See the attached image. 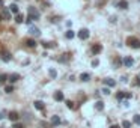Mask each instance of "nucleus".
I'll list each match as a JSON object with an SVG mask.
<instances>
[{
	"label": "nucleus",
	"instance_id": "obj_16",
	"mask_svg": "<svg viewBox=\"0 0 140 128\" xmlns=\"http://www.w3.org/2000/svg\"><path fill=\"white\" fill-rule=\"evenodd\" d=\"M9 11L14 12V14H18V6H17V3H12V5L9 6Z\"/></svg>",
	"mask_w": 140,
	"mask_h": 128
},
{
	"label": "nucleus",
	"instance_id": "obj_5",
	"mask_svg": "<svg viewBox=\"0 0 140 128\" xmlns=\"http://www.w3.org/2000/svg\"><path fill=\"white\" fill-rule=\"evenodd\" d=\"M29 33L33 36H41V30L38 27H35V26H29Z\"/></svg>",
	"mask_w": 140,
	"mask_h": 128
},
{
	"label": "nucleus",
	"instance_id": "obj_12",
	"mask_svg": "<svg viewBox=\"0 0 140 128\" xmlns=\"http://www.w3.org/2000/svg\"><path fill=\"white\" fill-rule=\"evenodd\" d=\"M8 79H9V81H11V83H15L17 80H20V75H18V74H12V75L8 77Z\"/></svg>",
	"mask_w": 140,
	"mask_h": 128
},
{
	"label": "nucleus",
	"instance_id": "obj_32",
	"mask_svg": "<svg viewBox=\"0 0 140 128\" xmlns=\"http://www.w3.org/2000/svg\"><path fill=\"white\" fill-rule=\"evenodd\" d=\"M12 128H24V127H23V125H21V124H15V125H14V127H12Z\"/></svg>",
	"mask_w": 140,
	"mask_h": 128
},
{
	"label": "nucleus",
	"instance_id": "obj_34",
	"mask_svg": "<svg viewBox=\"0 0 140 128\" xmlns=\"http://www.w3.org/2000/svg\"><path fill=\"white\" fill-rule=\"evenodd\" d=\"M110 128H119V125H111Z\"/></svg>",
	"mask_w": 140,
	"mask_h": 128
},
{
	"label": "nucleus",
	"instance_id": "obj_24",
	"mask_svg": "<svg viewBox=\"0 0 140 128\" xmlns=\"http://www.w3.org/2000/svg\"><path fill=\"white\" fill-rule=\"evenodd\" d=\"M48 74H50V77H53V79H56V77H57L56 69H50V71H48Z\"/></svg>",
	"mask_w": 140,
	"mask_h": 128
},
{
	"label": "nucleus",
	"instance_id": "obj_7",
	"mask_svg": "<svg viewBox=\"0 0 140 128\" xmlns=\"http://www.w3.org/2000/svg\"><path fill=\"white\" fill-rule=\"evenodd\" d=\"M133 63H134V60H133V57H130V56H127V57L124 59V65H125L127 68H130V66H133Z\"/></svg>",
	"mask_w": 140,
	"mask_h": 128
},
{
	"label": "nucleus",
	"instance_id": "obj_6",
	"mask_svg": "<svg viewBox=\"0 0 140 128\" xmlns=\"http://www.w3.org/2000/svg\"><path fill=\"white\" fill-rule=\"evenodd\" d=\"M77 35H78L80 39H87V38H89V30H87V29H81Z\"/></svg>",
	"mask_w": 140,
	"mask_h": 128
},
{
	"label": "nucleus",
	"instance_id": "obj_9",
	"mask_svg": "<svg viewBox=\"0 0 140 128\" xmlns=\"http://www.w3.org/2000/svg\"><path fill=\"white\" fill-rule=\"evenodd\" d=\"M101 50H102V45L101 44H95L92 47V53L93 54H98V53H101Z\"/></svg>",
	"mask_w": 140,
	"mask_h": 128
},
{
	"label": "nucleus",
	"instance_id": "obj_29",
	"mask_svg": "<svg viewBox=\"0 0 140 128\" xmlns=\"http://www.w3.org/2000/svg\"><path fill=\"white\" fill-rule=\"evenodd\" d=\"M101 92L104 93V95H110V89H109V88H104V89H102Z\"/></svg>",
	"mask_w": 140,
	"mask_h": 128
},
{
	"label": "nucleus",
	"instance_id": "obj_11",
	"mask_svg": "<svg viewBox=\"0 0 140 128\" xmlns=\"http://www.w3.org/2000/svg\"><path fill=\"white\" fill-rule=\"evenodd\" d=\"M118 6L120 8V9H127V8H128V2H127V0H120V2L118 3Z\"/></svg>",
	"mask_w": 140,
	"mask_h": 128
},
{
	"label": "nucleus",
	"instance_id": "obj_35",
	"mask_svg": "<svg viewBox=\"0 0 140 128\" xmlns=\"http://www.w3.org/2000/svg\"><path fill=\"white\" fill-rule=\"evenodd\" d=\"M2 5H3V2H2V0H0V6H2Z\"/></svg>",
	"mask_w": 140,
	"mask_h": 128
},
{
	"label": "nucleus",
	"instance_id": "obj_27",
	"mask_svg": "<svg viewBox=\"0 0 140 128\" xmlns=\"http://www.w3.org/2000/svg\"><path fill=\"white\" fill-rule=\"evenodd\" d=\"M134 124L140 125V115H136V116H134Z\"/></svg>",
	"mask_w": 140,
	"mask_h": 128
},
{
	"label": "nucleus",
	"instance_id": "obj_25",
	"mask_svg": "<svg viewBox=\"0 0 140 128\" xmlns=\"http://www.w3.org/2000/svg\"><path fill=\"white\" fill-rule=\"evenodd\" d=\"M122 127H124V128H131V122L130 121H124V122H122Z\"/></svg>",
	"mask_w": 140,
	"mask_h": 128
},
{
	"label": "nucleus",
	"instance_id": "obj_18",
	"mask_svg": "<svg viewBox=\"0 0 140 128\" xmlns=\"http://www.w3.org/2000/svg\"><path fill=\"white\" fill-rule=\"evenodd\" d=\"M26 45L30 47V48H33V47H36V42H35L33 39H27V41H26Z\"/></svg>",
	"mask_w": 140,
	"mask_h": 128
},
{
	"label": "nucleus",
	"instance_id": "obj_37",
	"mask_svg": "<svg viewBox=\"0 0 140 128\" xmlns=\"http://www.w3.org/2000/svg\"><path fill=\"white\" fill-rule=\"evenodd\" d=\"M139 2H140V0H139Z\"/></svg>",
	"mask_w": 140,
	"mask_h": 128
},
{
	"label": "nucleus",
	"instance_id": "obj_13",
	"mask_svg": "<svg viewBox=\"0 0 140 128\" xmlns=\"http://www.w3.org/2000/svg\"><path fill=\"white\" fill-rule=\"evenodd\" d=\"M89 79H90V75L87 74V72L80 74V80H81V81H89Z\"/></svg>",
	"mask_w": 140,
	"mask_h": 128
},
{
	"label": "nucleus",
	"instance_id": "obj_30",
	"mask_svg": "<svg viewBox=\"0 0 140 128\" xmlns=\"http://www.w3.org/2000/svg\"><path fill=\"white\" fill-rule=\"evenodd\" d=\"M66 106H68L69 108H74V102H72V101H66Z\"/></svg>",
	"mask_w": 140,
	"mask_h": 128
},
{
	"label": "nucleus",
	"instance_id": "obj_28",
	"mask_svg": "<svg viewBox=\"0 0 140 128\" xmlns=\"http://www.w3.org/2000/svg\"><path fill=\"white\" fill-rule=\"evenodd\" d=\"M5 90H6V93H11V92L14 90V88H12L11 84H9V86H6V88H5Z\"/></svg>",
	"mask_w": 140,
	"mask_h": 128
},
{
	"label": "nucleus",
	"instance_id": "obj_17",
	"mask_svg": "<svg viewBox=\"0 0 140 128\" xmlns=\"http://www.w3.org/2000/svg\"><path fill=\"white\" fill-rule=\"evenodd\" d=\"M60 124V118L59 116H53L51 118V125H59Z\"/></svg>",
	"mask_w": 140,
	"mask_h": 128
},
{
	"label": "nucleus",
	"instance_id": "obj_31",
	"mask_svg": "<svg viewBox=\"0 0 140 128\" xmlns=\"http://www.w3.org/2000/svg\"><path fill=\"white\" fill-rule=\"evenodd\" d=\"M98 65H100V62H98V60H97V59H95V60H93V62H92V66H98Z\"/></svg>",
	"mask_w": 140,
	"mask_h": 128
},
{
	"label": "nucleus",
	"instance_id": "obj_19",
	"mask_svg": "<svg viewBox=\"0 0 140 128\" xmlns=\"http://www.w3.org/2000/svg\"><path fill=\"white\" fill-rule=\"evenodd\" d=\"M23 20H24V17H23L20 12H18V14H15V21L18 23V24H20V23H23Z\"/></svg>",
	"mask_w": 140,
	"mask_h": 128
},
{
	"label": "nucleus",
	"instance_id": "obj_21",
	"mask_svg": "<svg viewBox=\"0 0 140 128\" xmlns=\"http://www.w3.org/2000/svg\"><path fill=\"white\" fill-rule=\"evenodd\" d=\"M95 108L101 112V110L104 108V102H102V101H97V104H95Z\"/></svg>",
	"mask_w": 140,
	"mask_h": 128
},
{
	"label": "nucleus",
	"instance_id": "obj_10",
	"mask_svg": "<svg viewBox=\"0 0 140 128\" xmlns=\"http://www.w3.org/2000/svg\"><path fill=\"white\" fill-rule=\"evenodd\" d=\"M9 119H11V121H14V122H17L20 119V115L17 113V112H11L9 113Z\"/></svg>",
	"mask_w": 140,
	"mask_h": 128
},
{
	"label": "nucleus",
	"instance_id": "obj_22",
	"mask_svg": "<svg viewBox=\"0 0 140 128\" xmlns=\"http://www.w3.org/2000/svg\"><path fill=\"white\" fill-rule=\"evenodd\" d=\"M65 36H66V39H72V38L75 36V33H74L72 30H68V32H66V35H65Z\"/></svg>",
	"mask_w": 140,
	"mask_h": 128
},
{
	"label": "nucleus",
	"instance_id": "obj_8",
	"mask_svg": "<svg viewBox=\"0 0 140 128\" xmlns=\"http://www.w3.org/2000/svg\"><path fill=\"white\" fill-rule=\"evenodd\" d=\"M104 84L109 86V88H115L116 86V81L113 80V79H106V80H104Z\"/></svg>",
	"mask_w": 140,
	"mask_h": 128
},
{
	"label": "nucleus",
	"instance_id": "obj_14",
	"mask_svg": "<svg viewBox=\"0 0 140 128\" xmlns=\"http://www.w3.org/2000/svg\"><path fill=\"white\" fill-rule=\"evenodd\" d=\"M54 99H56V101H63V93L60 92V90L56 92V93H54Z\"/></svg>",
	"mask_w": 140,
	"mask_h": 128
},
{
	"label": "nucleus",
	"instance_id": "obj_26",
	"mask_svg": "<svg viewBox=\"0 0 140 128\" xmlns=\"http://www.w3.org/2000/svg\"><path fill=\"white\" fill-rule=\"evenodd\" d=\"M124 98H125V92H119L118 93V99L120 101V99H124Z\"/></svg>",
	"mask_w": 140,
	"mask_h": 128
},
{
	"label": "nucleus",
	"instance_id": "obj_15",
	"mask_svg": "<svg viewBox=\"0 0 140 128\" xmlns=\"http://www.w3.org/2000/svg\"><path fill=\"white\" fill-rule=\"evenodd\" d=\"M35 108L36 110H44V102L42 101H35Z\"/></svg>",
	"mask_w": 140,
	"mask_h": 128
},
{
	"label": "nucleus",
	"instance_id": "obj_1",
	"mask_svg": "<svg viewBox=\"0 0 140 128\" xmlns=\"http://www.w3.org/2000/svg\"><path fill=\"white\" fill-rule=\"evenodd\" d=\"M27 14H29V17H27L29 20H32V21H36V20H39V12H38V9H36V8L29 6V8H27Z\"/></svg>",
	"mask_w": 140,
	"mask_h": 128
},
{
	"label": "nucleus",
	"instance_id": "obj_4",
	"mask_svg": "<svg viewBox=\"0 0 140 128\" xmlns=\"http://www.w3.org/2000/svg\"><path fill=\"white\" fill-rule=\"evenodd\" d=\"M0 20H3V21L11 20V11H9V9H5V11H2V14H0Z\"/></svg>",
	"mask_w": 140,
	"mask_h": 128
},
{
	"label": "nucleus",
	"instance_id": "obj_36",
	"mask_svg": "<svg viewBox=\"0 0 140 128\" xmlns=\"http://www.w3.org/2000/svg\"><path fill=\"white\" fill-rule=\"evenodd\" d=\"M139 80H140V74H139Z\"/></svg>",
	"mask_w": 140,
	"mask_h": 128
},
{
	"label": "nucleus",
	"instance_id": "obj_2",
	"mask_svg": "<svg viewBox=\"0 0 140 128\" xmlns=\"http://www.w3.org/2000/svg\"><path fill=\"white\" fill-rule=\"evenodd\" d=\"M127 44H128L131 48H140V41H139L137 38H134V36H130V38L127 39Z\"/></svg>",
	"mask_w": 140,
	"mask_h": 128
},
{
	"label": "nucleus",
	"instance_id": "obj_3",
	"mask_svg": "<svg viewBox=\"0 0 140 128\" xmlns=\"http://www.w3.org/2000/svg\"><path fill=\"white\" fill-rule=\"evenodd\" d=\"M0 57H2L3 62H9L11 59H12L11 53H9V51H6V50H2V51H0Z\"/></svg>",
	"mask_w": 140,
	"mask_h": 128
},
{
	"label": "nucleus",
	"instance_id": "obj_33",
	"mask_svg": "<svg viewBox=\"0 0 140 128\" xmlns=\"http://www.w3.org/2000/svg\"><path fill=\"white\" fill-rule=\"evenodd\" d=\"M5 118V113H2V112H0V119H3Z\"/></svg>",
	"mask_w": 140,
	"mask_h": 128
},
{
	"label": "nucleus",
	"instance_id": "obj_20",
	"mask_svg": "<svg viewBox=\"0 0 140 128\" xmlns=\"http://www.w3.org/2000/svg\"><path fill=\"white\" fill-rule=\"evenodd\" d=\"M42 45L45 47V48H54V47H56L54 42H42Z\"/></svg>",
	"mask_w": 140,
	"mask_h": 128
},
{
	"label": "nucleus",
	"instance_id": "obj_23",
	"mask_svg": "<svg viewBox=\"0 0 140 128\" xmlns=\"http://www.w3.org/2000/svg\"><path fill=\"white\" fill-rule=\"evenodd\" d=\"M6 80H8V75H6V74H0V83L3 84Z\"/></svg>",
	"mask_w": 140,
	"mask_h": 128
}]
</instances>
